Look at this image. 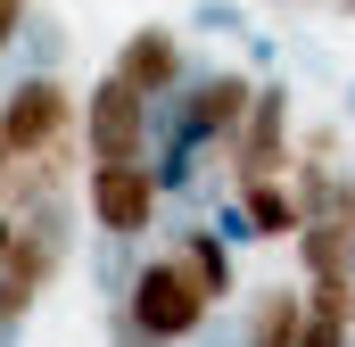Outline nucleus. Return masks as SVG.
Returning a JSON list of instances; mask_svg holds the SVG:
<instances>
[{"instance_id":"obj_9","label":"nucleus","mask_w":355,"mask_h":347,"mask_svg":"<svg viewBox=\"0 0 355 347\" xmlns=\"http://www.w3.org/2000/svg\"><path fill=\"white\" fill-rule=\"evenodd\" d=\"M297 339H306V289H289V281L257 289V306L240 323V347H297Z\"/></svg>"},{"instance_id":"obj_4","label":"nucleus","mask_w":355,"mask_h":347,"mask_svg":"<svg viewBox=\"0 0 355 347\" xmlns=\"http://www.w3.org/2000/svg\"><path fill=\"white\" fill-rule=\"evenodd\" d=\"M157 207H166V190H157V166H149V158L83 166V215H91V232H107V240H141V232L157 223Z\"/></svg>"},{"instance_id":"obj_11","label":"nucleus","mask_w":355,"mask_h":347,"mask_svg":"<svg viewBox=\"0 0 355 347\" xmlns=\"http://www.w3.org/2000/svg\"><path fill=\"white\" fill-rule=\"evenodd\" d=\"M297 264H306V281H331V273H355V232L347 223H297Z\"/></svg>"},{"instance_id":"obj_1","label":"nucleus","mask_w":355,"mask_h":347,"mask_svg":"<svg viewBox=\"0 0 355 347\" xmlns=\"http://www.w3.org/2000/svg\"><path fill=\"white\" fill-rule=\"evenodd\" d=\"M83 133V99L67 91V75H17L0 91V166L50 158Z\"/></svg>"},{"instance_id":"obj_17","label":"nucleus","mask_w":355,"mask_h":347,"mask_svg":"<svg viewBox=\"0 0 355 347\" xmlns=\"http://www.w3.org/2000/svg\"><path fill=\"white\" fill-rule=\"evenodd\" d=\"M347 8H355V0H347Z\"/></svg>"},{"instance_id":"obj_3","label":"nucleus","mask_w":355,"mask_h":347,"mask_svg":"<svg viewBox=\"0 0 355 347\" xmlns=\"http://www.w3.org/2000/svg\"><path fill=\"white\" fill-rule=\"evenodd\" d=\"M83 166H107V158H149V141H157V99L149 91H132L116 67L107 75H91L83 91Z\"/></svg>"},{"instance_id":"obj_13","label":"nucleus","mask_w":355,"mask_h":347,"mask_svg":"<svg viewBox=\"0 0 355 347\" xmlns=\"http://www.w3.org/2000/svg\"><path fill=\"white\" fill-rule=\"evenodd\" d=\"M107 347H166V339H149V331H141V323L116 306V314H107Z\"/></svg>"},{"instance_id":"obj_16","label":"nucleus","mask_w":355,"mask_h":347,"mask_svg":"<svg viewBox=\"0 0 355 347\" xmlns=\"http://www.w3.org/2000/svg\"><path fill=\"white\" fill-rule=\"evenodd\" d=\"M347 124H355V83H347Z\"/></svg>"},{"instance_id":"obj_10","label":"nucleus","mask_w":355,"mask_h":347,"mask_svg":"<svg viewBox=\"0 0 355 347\" xmlns=\"http://www.w3.org/2000/svg\"><path fill=\"white\" fill-rule=\"evenodd\" d=\"M240 207H248V232L257 240H297V190H289V174H257V182H240Z\"/></svg>"},{"instance_id":"obj_8","label":"nucleus","mask_w":355,"mask_h":347,"mask_svg":"<svg viewBox=\"0 0 355 347\" xmlns=\"http://www.w3.org/2000/svg\"><path fill=\"white\" fill-rule=\"evenodd\" d=\"M174 257L190 264V281H198L215 306L240 298V264H232V240H223L215 223H182V232H174Z\"/></svg>"},{"instance_id":"obj_12","label":"nucleus","mask_w":355,"mask_h":347,"mask_svg":"<svg viewBox=\"0 0 355 347\" xmlns=\"http://www.w3.org/2000/svg\"><path fill=\"white\" fill-rule=\"evenodd\" d=\"M198 33H248V17L232 8V0H198V17H190Z\"/></svg>"},{"instance_id":"obj_2","label":"nucleus","mask_w":355,"mask_h":347,"mask_svg":"<svg viewBox=\"0 0 355 347\" xmlns=\"http://www.w3.org/2000/svg\"><path fill=\"white\" fill-rule=\"evenodd\" d=\"M124 314L149 331V339L166 347H190L198 331H207V314H215V298L190 281V264L166 248V257H141V273H132V289H124Z\"/></svg>"},{"instance_id":"obj_6","label":"nucleus","mask_w":355,"mask_h":347,"mask_svg":"<svg viewBox=\"0 0 355 347\" xmlns=\"http://www.w3.org/2000/svg\"><path fill=\"white\" fill-rule=\"evenodd\" d=\"M248 108H257V75H240V67H215V75L182 83V116H190V133L207 149H232L240 124H248Z\"/></svg>"},{"instance_id":"obj_14","label":"nucleus","mask_w":355,"mask_h":347,"mask_svg":"<svg viewBox=\"0 0 355 347\" xmlns=\"http://www.w3.org/2000/svg\"><path fill=\"white\" fill-rule=\"evenodd\" d=\"M25 17H33V0H0V58H8V42L25 33Z\"/></svg>"},{"instance_id":"obj_15","label":"nucleus","mask_w":355,"mask_h":347,"mask_svg":"<svg viewBox=\"0 0 355 347\" xmlns=\"http://www.w3.org/2000/svg\"><path fill=\"white\" fill-rule=\"evenodd\" d=\"M17 232H25V223H17V207H0V264H8V248H17Z\"/></svg>"},{"instance_id":"obj_7","label":"nucleus","mask_w":355,"mask_h":347,"mask_svg":"<svg viewBox=\"0 0 355 347\" xmlns=\"http://www.w3.org/2000/svg\"><path fill=\"white\" fill-rule=\"evenodd\" d=\"M116 75L132 91H149V99H174L190 83V42H182L174 25H132L124 42H116Z\"/></svg>"},{"instance_id":"obj_5","label":"nucleus","mask_w":355,"mask_h":347,"mask_svg":"<svg viewBox=\"0 0 355 347\" xmlns=\"http://www.w3.org/2000/svg\"><path fill=\"white\" fill-rule=\"evenodd\" d=\"M289 83H257V108L240 124V141L223 149V174L232 182H257V174H289Z\"/></svg>"}]
</instances>
